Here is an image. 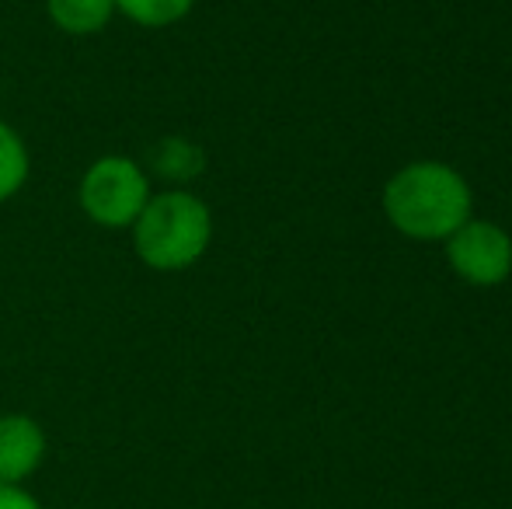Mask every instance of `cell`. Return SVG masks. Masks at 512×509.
Masks as SVG:
<instances>
[{"instance_id": "obj_1", "label": "cell", "mask_w": 512, "mask_h": 509, "mask_svg": "<svg viewBox=\"0 0 512 509\" xmlns=\"http://www.w3.org/2000/svg\"><path fill=\"white\" fill-rule=\"evenodd\" d=\"M384 217L411 241H446L474 217L467 178L446 161H411L380 192Z\"/></svg>"}, {"instance_id": "obj_2", "label": "cell", "mask_w": 512, "mask_h": 509, "mask_svg": "<svg viewBox=\"0 0 512 509\" xmlns=\"http://www.w3.org/2000/svg\"><path fill=\"white\" fill-rule=\"evenodd\" d=\"M133 252L157 272H182L206 255L213 241V213L199 196L185 189L157 192L136 217Z\"/></svg>"}, {"instance_id": "obj_3", "label": "cell", "mask_w": 512, "mask_h": 509, "mask_svg": "<svg viewBox=\"0 0 512 509\" xmlns=\"http://www.w3.org/2000/svg\"><path fill=\"white\" fill-rule=\"evenodd\" d=\"M150 192V178L140 161L126 154H105L84 171L77 203L105 231H129L143 213Z\"/></svg>"}, {"instance_id": "obj_4", "label": "cell", "mask_w": 512, "mask_h": 509, "mask_svg": "<svg viewBox=\"0 0 512 509\" xmlns=\"http://www.w3.org/2000/svg\"><path fill=\"white\" fill-rule=\"evenodd\" d=\"M446 245V262L471 286H502L512 276V234L492 220H467L453 231Z\"/></svg>"}, {"instance_id": "obj_5", "label": "cell", "mask_w": 512, "mask_h": 509, "mask_svg": "<svg viewBox=\"0 0 512 509\" xmlns=\"http://www.w3.org/2000/svg\"><path fill=\"white\" fill-rule=\"evenodd\" d=\"M46 450V429L32 415H0V485H25L42 468Z\"/></svg>"}, {"instance_id": "obj_6", "label": "cell", "mask_w": 512, "mask_h": 509, "mask_svg": "<svg viewBox=\"0 0 512 509\" xmlns=\"http://www.w3.org/2000/svg\"><path fill=\"white\" fill-rule=\"evenodd\" d=\"M46 14L67 35H98L115 14L112 0H46Z\"/></svg>"}, {"instance_id": "obj_7", "label": "cell", "mask_w": 512, "mask_h": 509, "mask_svg": "<svg viewBox=\"0 0 512 509\" xmlns=\"http://www.w3.org/2000/svg\"><path fill=\"white\" fill-rule=\"evenodd\" d=\"M28 171H32V157H28L25 140L18 136V129L0 119V203L25 189Z\"/></svg>"}, {"instance_id": "obj_8", "label": "cell", "mask_w": 512, "mask_h": 509, "mask_svg": "<svg viewBox=\"0 0 512 509\" xmlns=\"http://www.w3.org/2000/svg\"><path fill=\"white\" fill-rule=\"evenodd\" d=\"M115 11L126 14L133 25L143 28H168L178 25L196 7V0H112Z\"/></svg>"}, {"instance_id": "obj_9", "label": "cell", "mask_w": 512, "mask_h": 509, "mask_svg": "<svg viewBox=\"0 0 512 509\" xmlns=\"http://www.w3.org/2000/svg\"><path fill=\"white\" fill-rule=\"evenodd\" d=\"M0 509H42L25 485H0Z\"/></svg>"}]
</instances>
